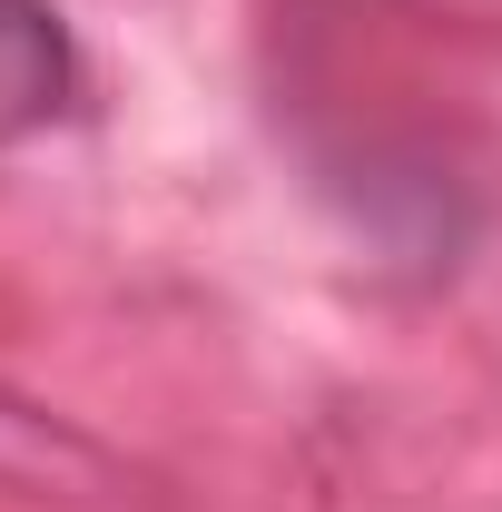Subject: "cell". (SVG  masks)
<instances>
[{
	"instance_id": "1",
	"label": "cell",
	"mask_w": 502,
	"mask_h": 512,
	"mask_svg": "<svg viewBox=\"0 0 502 512\" xmlns=\"http://www.w3.org/2000/svg\"><path fill=\"white\" fill-rule=\"evenodd\" d=\"M69 99V30L50 0H0V148Z\"/></svg>"
}]
</instances>
